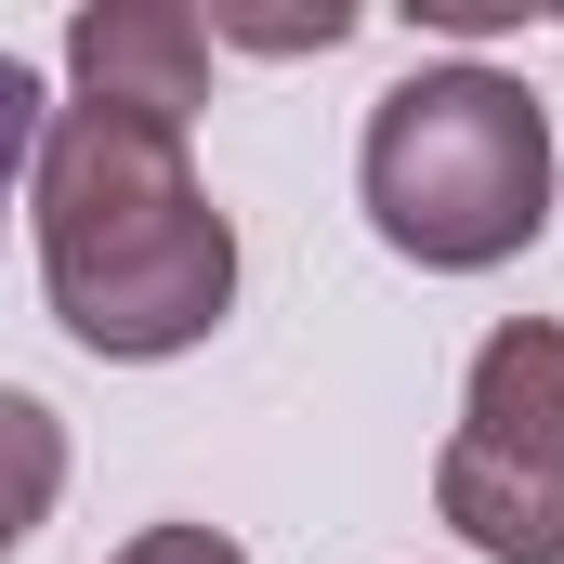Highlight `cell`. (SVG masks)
I'll use <instances>...</instances> for the list:
<instances>
[{
  "label": "cell",
  "instance_id": "2",
  "mask_svg": "<svg viewBox=\"0 0 564 564\" xmlns=\"http://www.w3.org/2000/svg\"><path fill=\"white\" fill-rule=\"evenodd\" d=\"M355 197H368L381 250H408L421 276H486V263L539 250V224H552V106L473 53L408 66L368 106Z\"/></svg>",
  "mask_w": 564,
  "mask_h": 564
},
{
  "label": "cell",
  "instance_id": "7",
  "mask_svg": "<svg viewBox=\"0 0 564 564\" xmlns=\"http://www.w3.org/2000/svg\"><path fill=\"white\" fill-rule=\"evenodd\" d=\"M40 132H53V106H40V79L0 53V224H13V197H26V158H40Z\"/></svg>",
  "mask_w": 564,
  "mask_h": 564
},
{
  "label": "cell",
  "instance_id": "1",
  "mask_svg": "<svg viewBox=\"0 0 564 564\" xmlns=\"http://www.w3.org/2000/svg\"><path fill=\"white\" fill-rule=\"evenodd\" d=\"M26 224H40L53 328L106 368L197 355L237 302V224L210 210L184 132H158V119L53 106V132L26 158Z\"/></svg>",
  "mask_w": 564,
  "mask_h": 564
},
{
  "label": "cell",
  "instance_id": "8",
  "mask_svg": "<svg viewBox=\"0 0 564 564\" xmlns=\"http://www.w3.org/2000/svg\"><path fill=\"white\" fill-rule=\"evenodd\" d=\"M106 564H250V552H237L224 525H132Z\"/></svg>",
  "mask_w": 564,
  "mask_h": 564
},
{
  "label": "cell",
  "instance_id": "6",
  "mask_svg": "<svg viewBox=\"0 0 564 564\" xmlns=\"http://www.w3.org/2000/svg\"><path fill=\"white\" fill-rule=\"evenodd\" d=\"M210 40H250V53H341L355 40V0H315V13H197Z\"/></svg>",
  "mask_w": 564,
  "mask_h": 564
},
{
  "label": "cell",
  "instance_id": "4",
  "mask_svg": "<svg viewBox=\"0 0 564 564\" xmlns=\"http://www.w3.org/2000/svg\"><path fill=\"white\" fill-rule=\"evenodd\" d=\"M66 79H79V106H106V119L184 132V119L210 106V26H197L184 0H79V13H66Z\"/></svg>",
  "mask_w": 564,
  "mask_h": 564
},
{
  "label": "cell",
  "instance_id": "3",
  "mask_svg": "<svg viewBox=\"0 0 564 564\" xmlns=\"http://www.w3.org/2000/svg\"><path fill=\"white\" fill-rule=\"evenodd\" d=\"M433 512L486 564H564V315L486 328L459 433L433 459Z\"/></svg>",
  "mask_w": 564,
  "mask_h": 564
},
{
  "label": "cell",
  "instance_id": "5",
  "mask_svg": "<svg viewBox=\"0 0 564 564\" xmlns=\"http://www.w3.org/2000/svg\"><path fill=\"white\" fill-rule=\"evenodd\" d=\"M53 499H66V421L0 381V564L26 552V525H40Z\"/></svg>",
  "mask_w": 564,
  "mask_h": 564
}]
</instances>
